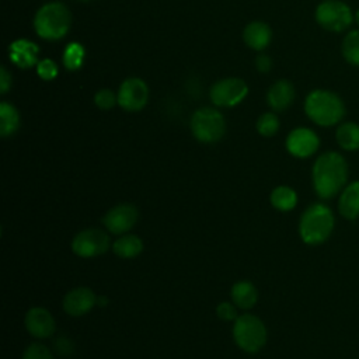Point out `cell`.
Instances as JSON below:
<instances>
[{
    "mask_svg": "<svg viewBox=\"0 0 359 359\" xmlns=\"http://www.w3.org/2000/svg\"><path fill=\"white\" fill-rule=\"evenodd\" d=\"M294 100V88L287 80L276 81L266 94V101L273 111H285Z\"/></svg>",
    "mask_w": 359,
    "mask_h": 359,
    "instance_id": "cell-16",
    "label": "cell"
},
{
    "mask_svg": "<svg viewBox=\"0 0 359 359\" xmlns=\"http://www.w3.org/2000/svg\"><path fill=\"white\" fill-rule=\"evenodd\" d=\"M107 303H108V299H107L105 296H100V297L97 299V304L101 306V307H104Z\"/></svg>",
    "mask_w": 359,
    "mask_h": 359,
    "instance_id": "cell-33",
    "label": "cell"
},
{
    "mask_svg": "<svg viewBox=\"0 0 359 359\" xmlns=\"http://www.w3.org/2000/svg\"><path fill=\"white\" fill-rule=\"evenodd\" d=\"M22 359H55V358L50 349L45 344L32 342L25 348L22 353Z\"/></svg>",
    "mask_w": 359,
    "mask_h": 359,
    "instance_id": "cell-27",
    "label": "cell"
},
{
    "mask_svg": "<svg viewBox=\"0 0 359 359\" xmlns=\"http://www.w3.org/2000/svg\"><path fill=\"white\" fill-rule=\"evenodd\" d=\"M348 165L337 151H325L317 157L313 165V187L323 199L335 196L345 185Z\"/></svg>",
    "mask_w": 359,
    "mask_h": 359,
    "instance_id": "cell-1",
    "label": "cell"
},
{
    "mask_svg": "<svg viewBox=\"0 0 359 359\" xmlns=\"http://www.w3.org/2000/svg\"><path fill=\"white\" fill-rule=\"evenodd\" d=\"M191 132L202 143L219 142L226 132L224 118L213 108H199L191 118Z\"/></svg>",
    "mask_w": 359,
    "mask_h": 359,
    "instance_id": "cell-6",
    "label": "cell"
},
{
    "mask_svg": "<svg viewBox=\"0 0 359 359\" xmlns=\"http://www.w3.org/2000/svg\"><path fill=\"white\" fill-rule=\"evenodd\" d=\"M271 36H272L271 28L262 21L250 22L244 28V34H243L244 42L255 50L265 49L271 42Z\"/></svg>",
    "mask_w": 359,
    "mask_h": 359,
    "instance_id": "cell-18",
    "label": "cell"
},
{
    "mask_svg": "<svg viewBox=\"0 0 359 359\" xmlns=\"http://www.w3.org/2000/svg\"><path fill=\"white\" fill-rule=\"evenodd\" d=\"M342 56L352 65L359 66V29L349 31L342 41Z\"/></svg>",
    "mask_w": 359,
    "mask_h": 359,
    "instance_id": "cell-24",
    "label": "cell"
},
{
    "mask_svg": "<svg viewBox=\"0 0 359 359\" xmlns=\"http://www.w3.org/2000/svg\"><path fill=\"white\" fill-rule=\"evenodd\" d=\"M266 337L265 324L254 314H243L233 321V339L247 353L261 351L266 342Z\"/></svg>",
    "mask_w": 359,
    "mask_h": 359,
    "instance_id": "cell-5",
    "label": "cell"
},
{
    "mask_svg": "<svg viewBox=\"0 0 359 359\" xmlns=\"http://www.w3.org/2000/svg\"><path fill=\"white\" fill-rule=\"evenodd\" d=\"M231 302L241 310L252 309L258 302V290L250 280H238L230 290Z\"/></svg>",
    "mask_w": 359,
    "mask_h": 359,
    "instance_id": "cell-19",
    "label": "cell"
},
{
    "mask_svg": "<svg viewBox=\"0 0 359 359\" xmlns=\"http://www.w3.org/2000/svg\"><path fill=\"white\" fill-rule=\"evenodd\" d=\"M10 86H11V74L7 72V69L4 66H1V69H0V93L1 94L7 93Z\"/></svg>",
    "mask_w": 359,
    "mask_h": 359,
    "instance_id": "cell-31",
    "label": "cell"
},
{
    "mask_svg": "<svg viewBox=\"0 0 359 359\" xmlns=\"http://www.w3.org/2000/svg\"><path fill=\"white\" fill-rule=\"evenodd\" d=\"M248 93V87L244 80L237 77H229L219 80L210 88V100L217 107H234L244 100Z\"/></svg>",
    "mask_w": 359,
    "mask_h": 359,
    "instance_id": "cell-9",
    "label": "cell"
},
{
    "mask_svg": "<svg viewBox=\"0 0 359 359\" xmlns=\"http://www.w3.org/2000/svg\"><path fill=\"white\" fill-rule=\"evenodd\" d=\"M306 115L320 126H332L345 115L342 100L332 91L314 90L304 101Z\"/></svg>",
    "mask_w": 359,
    "mask_h": 359,
    "instance_id": "cell-2",
    "label": "cell"
},
{
    "mask_svg": "<svg viewBox=\"0 0 359 359\" xmlns=\"http://www.w3.org/2000/svg\"><path fill=\"white\" fill-rule=\"evenodd\" d=\"M237 309L238 307L233 302H222L216 307V314L223 321H234L238 317Z\"/></svg>",
    "mask_w": 359,
    "mask_h": 359,
    "instance_id": "cell-30",
    "label": "cell"
},
{
    "mask_svg": "<svg viewBox=\"0 0 359 359\" xmlns=\"http://www.w3.org/2000/svg\"><path fill=\"white\" fill-rule=\"evenodd\" d=\"M334 229V215L331 209L323 203L310 205L302 215L299 222L300 238L309 245L324 243Z\"/></svg>",
    "mask_w": 359,
    "mask_h": 359,
    "instance_id": "cell-3",
    "label": "cell"
},
{
    "mask_svg": "<svg viewBox=\"0 0 359 359\" xmlns=\"http://www.w3.org/2000/svg\"><path fill=\"white\" fill-rule=\"evenodd\" d=\"M339 147L348 151L359 149V125L355 122H344L338 126L335 133Z\"/></svg>",
    "mask_w": 359,
    "mask_h": 359,
    "instance_id": "cell-21",
    "label": "cell"
},
{
    "mask_svg": "<svg viewBox=\"0 0 359 359\" xmlns=\"http://www.w3.org/2000/svg\"><path fill=\"white\" fill-rule=\"evenodd\" d=\"M109 234L97 227L84 229L72 240V251L81 258H94L102 255L109 250Z\"/></svg>",
    "mask_w": 359,
    "mask_h": 359,
    "instance_id": "cell-8",
    "label": "cell"
},
{
    "mask_svg": "<svg viewBox=\"0 0 359 359\" xmlns=\"http://www.w3.org/2000/svg\"><path fill=\"white\" fill-rule=\"evenodd\" d=\"M355 21H356V24L359 25V8H358L356 13H355Z\"/></svg>",
    "mask_w": 359,
    "mask_h": 359,
    "instance_id": "cell-34",
    "label": "cell"
},
{
    "mask_svg": "<svg viewBox=\"0 0 359 359\" xmlns=\"http://www.w3.org/2000/svg\"><path fill=\"white\" fill-rule=\"evenodd\" d=\"M94 102L101 109H111L118 102V95H115L109 88H102L97 91Z\"/></svg>",
    "mask_w": 359,
    "mask_h": 359,
    "instance_id": "cell-28",
    "label": "cell"
},
{
    "mask_svg": "<svg viewBox=\"0 0 359 359\" xmlns=\"http://www.w3.org/2000/svg\"><path fill=\"white\" fill-rule=\"evenodd\" d=\"M39 48L28 39H17L10 45V59L21 69L32 67L38 62Z\"/></svg>",
    "mask_w": 359,
    "mask_h": 359,
    "instance_id": "cell-15",
    "label": "cell"
},
{
    "mask_svg": "<svg viewBox=\"0 0 359 359\" xmlns=\"http://www.w3.org/2000/svg\"><path fill=\"white\" fill-rule=\"evenodd\" d=\"M271 205L280 212H289L292 210L297 203V195L294 189H292L287 185H279L276 187L269 196Z\"/></svg>",
    "mask_w": 359,
    "mask_h": 359,
    "instance_id": "cell-22",
    "label": "cell"
},
{
    "mask_svg": "<svg viewBox=\"0 0 359 359\" xmlns=\"http://www.w3.org/2000/svg\"><path fill=\"white\" fill-rule=\"evenodd\" d=\"M278 129H279V119L272 112L262 114L257 121V130L259 135L265 137L273 136L278 132Z\"/></svg>",
    "mask_w": 359,
    "mask_h": 359,
    "instance_id": "cell-26",
    "label": "cell"
},
{
    "mask_svg": "<svg viewBox=\"0 0 359 359\" xmlns=\"http://www.w3.org/2000/svg\"><path fill=\"white\" fill-rule=\"evenodd\" d=\"M36 73L42 80H53L57 76V66L50 59H43L38 62Z\"/></svg>",
    "mask_w": 359,
    "mask_h": 359,
    "instance_id": "cell-29",
    "label": "cell"
},
{
    "mask_svg": "<svg viewBox=\"0 0 359 359\" xmlns=\"http://www.w3.org/2000/svg\"><path fill=\"white\" fill-rule=\"evenodd\" d=\"M20 126L18 111L8 102L0 104V135L3 137L11 136Z\"/></svg>",
    "mask_w": 359,
    "mask_h": 359,
    "instance_id": "cell-23",
    "label": "cell"
},
{
    "mask_svg": "<svg viewBox=\"0 0 359 359\" xmlns=\"http://www.w3.org/2000/svg\"><path fill=\"white\" fill-rule=\"evenodd\" d=\"M255 66H257V69H258L259 72L266 73V72L271 70L272 62H271V59H269L266 55H261V56H258V57L255 59Z\"/></svg>",
    "mask_w": 359,
    "mask_h": 359,
    "instance_id": "cell-32",
    "label": "cell"
},
{
    "mask_svg": "<svg viewBox=\"0 0 359 359\" xmlns=\"http://www.w3.org/2000/svg\"><path fill=\"white\" fill-rule=\"evenodd\" d=\"M84 48L77 42H70L63 52V65L69 70H77L84 60Z\"/></svg>",
    "mask_w": 359,
    "mask_h": 359,
    "instance_id": "cell-25",
    "label": "cell"
},
{
    "mask_svg": "<svg viewBox=\"0 0 359 359\" xmlns=\"http://www.w3.org/2000/svg\"><path fill=\"white\" fill-rule=\"evenodd\" d=\"M139 212L132 203H119L111 208L102 219V223L108 233L115 236H122L128 233L137 222Z\"/></svg>",
    "mask_w": 359,
    "mask_h": 359,
    "instance_id": "cell-10",
    "label": "cell"
},
{
    "mask_svg": "<svg viewBox=\"0 0 359 359\" xmlns=\"http://www.w3.org/2000/svg\"><path fill=\"white\" fill-rule=\"evenodd\" d=\"M149 98L147 84L139 77L126 79L118 91V104L129 112L140 111Z\"/></svg>",
    "mask_w": 359,
    "mask_h": 359,
    "instance_id": "cell-11",
    "label": "cell"
},
{
    "mask_svg": "<svg viewBox=\"0 0 359 359\" xmlns=\"http://www.w3.org/2000/svg\"><path fill=\"white\" fill-rule=\"evenodd\" d=\"M24 324H25L28 334L36 339L49 338L50 335H53V332L56 330L55 318L50 314V311L46 310L45 307H39V306L31 307L27 311Z\"/></svg>",
    "mask_w": 359,
    "mask_h": 359,
    "instance_id": "cell-14",
    "label": "cell"
},
{
    "mask_svg": "<svg viewBox=\"0 0 359 359\" xmlns=\"http://www.w3.org/2000/svg\"><path fill=\"white\" fill-rule=\"evenodd\" d=\"M97 299L98 296H95L90 287L77 286L65 294L62 306L66 314L80 317L93 310V307L97 304Z\"/></svg>",
    "mask_w": 359,
    "mask_h": 359,
    "instance_id": "cell-13",
    "label": "cell"
},
{
    "mask_svg": "<svg viewBox=\"0 0 359 359\" xmlns=\"http://www.w3.org/2000/svg\"><path fill=\"white\" fill-rule=\"evenodd\" d=\"M338 209L348 220H353L359 216V181H353L344 187L339 195Z\"/></svg>",
    "mask_w": 359,
    "mask_h": 359,
    "instance_id": "cell-17",
    "label": "cell"
},
{
    "mask_svg": "<svg viewBox=\"0 0 359 359\" xmlns=\"http://www.w3.org/2000/svg\"><path fill=\"white\" fill-rule=\"evenodd\" d=\"M112 251L119 258L130 259L143 251V241L136 234L125 233L112 243Z\"/></svg>",
    "mask_w": 359,
    "mask_h": 359,
    "instance_id": "cell-20",
    "label": "cell"
},
{
    "mask_svg": "<svg viewBox=\"0 0 359 359\" xmlns=\"http://www.w3.org/2000/svg\"><path fill=\"white\" fill-rule=\"evenodd\" d=\"M70 11L59 3L50 1L43 4L35 14L34 28L36 34L48 41H56L63 38L70 28Z\"/></svg>",
    "mask_w": 359,
    "mask_h": 359,
    "instance_id": "cell-4",
    "label": "cell"
},
{
    "mask_svg": "<svg viewBox=\"0 0 359 359\" xmlns=\"http://www.w3.org/2000/svg\"><path fill=\"white\" fill-rule=\"evenodd\" d=\"M320 146V139L309 128H296L286 137L287 151L299 158L310 157L317 151Z\"/></svg>",
    "mask_w": 359,
    "mask_h": 359,
    "instance_id": "cell-12",
    "label": "cell"
},
{
    "mask_svg": "<svg viewBox=\"0 0 359 359\" xmlns=\"http://www.w3.org/2000/svg\"><path fill=\"white\" fill-rule=\"evenodd\" d=\"M316 20L327 31L342 32L351 27L353 14L351 7L341 0H324L316 8Z\"/></svg>",
    "mask_w": 359,
    "mask_h": 359,
    "instance_id": "cell-7",
    "label": "cell"
}]
</instances>
